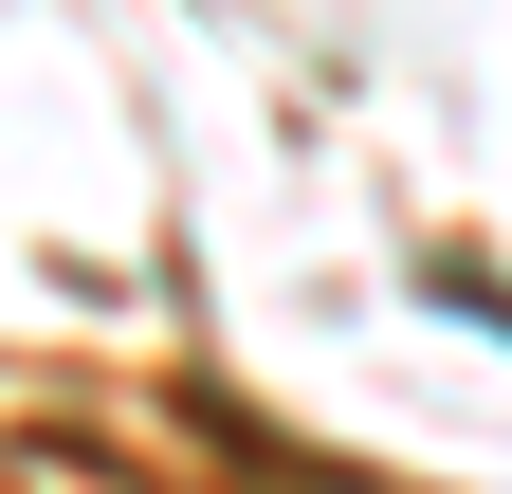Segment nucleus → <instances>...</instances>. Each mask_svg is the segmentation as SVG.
I'll return each mask as SVG.
<instances>
[{
  "label": "nucleus",
  "instance_id": "nucleus-1",
  "mask_svg": "<svg viewBox=\"0 0 512 494\" xmlns=\"http://www.w3.org/2000/svg\"><path fill=\"white\" fill-rule=\"evenodd\" d=\"M183 421H202V440L256 476V494H384V476H348V458H311V440H275V421H238V403H183Z\"/></svg>",
  "mask_w": 512,
  "mask_h": 494
}]
</instances>
